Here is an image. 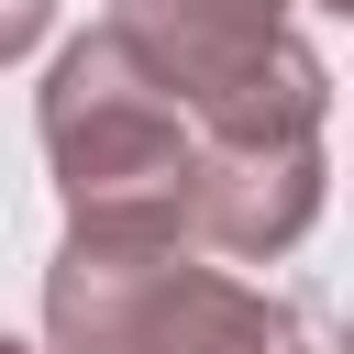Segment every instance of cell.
Here are the masks:
<instances>
[{"instance_id": "cell-1", "label": "cell", "mask_w": 354, "mask_h": 354, "mask_svg": "<svg viewBox=\"0 0 354 354\" xmlns=\"http://www.w3.org/2000/svg\"><path fill=\"white\" fill-rule=\"evenodd\" d=\"M33 122H44V166H55L66 232H88V243H188L199 122L111 22L55 55Z\"/></svg>"}, {"instance_id": "cell-2", "label": "cell", "mask_w": 354, "mask_h": 354, "mask_svg": "<svg viewBox=\"0 0 354 354\" xmlns=\"http://www.w3.org/2000/svg\"><path fill=\"white\" fill-rule=\"evenodd\" d=\"M44 332L55 354H332L299 299H266L188 243H88L44 266Z\"/></svg>"}, {"instance_id": "cell-3", "label": "cell", "mask_w": 354, "mask_h": 354, "mask_svg": "<svg viewBox=\"0 0 354 354\" xmlns=\"http://www.w3.org/2000/svg\"><path fill=\"white\" fill-rule=\"evenodd\" d=\"M111 33L188 100L199 144L332 122V66L288 33V0H111Z\"/></svg>"}, {"instance_id": "cell-4", "label": "cell", "mask_w": 354, "mask_h": 354, "mask_svg": "<svg viewBox=\"0 0 354 354\" xmlns=\"http://www.w3.org/2000/svg\"><path fill=\"white\" fill-rule=\"evenodd\" d=\"M321 221V133H232L199 144V188H188V243L210 254H288Z\"/></svg>"}, {"instance_id": "cell-5", "label": "cell", "mask_w": 354, "mask_h": 354, "mask_svg": "<svg viewBox=\"0 0 354 354\" xmlns=\"http://www.w3.org/2000/svg\"><path fill=\"white\" fill-rule=\"evenodd\" d=\"M44 22H55V0H0V66H11V55H33V44H44Z\"/></svg>"}, {"instance_id": "cell-6", "label": "cell", "mask_w": 354, "mask_h": 354, "mask_svg": "<svg viewBox=\"0 0 354 354\" xmlns=\"http://www.w3.org/2000/svg\"><path fill=\"white\" fill-rule=\"evenodd\" d=\"M0 354H33V343H11V332H0Z\"/></svg>"}]
</instances>
